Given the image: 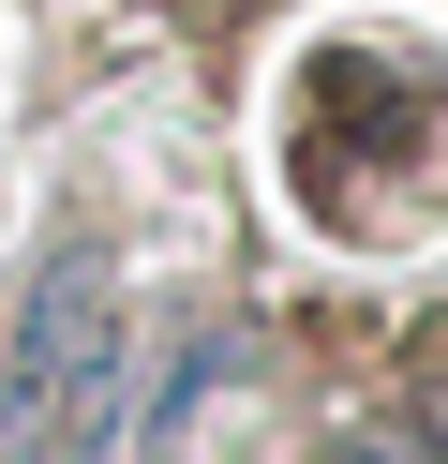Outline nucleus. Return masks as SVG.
<instances>
[{
  "label": "nucleus",
  "mask_w": 448,
  "mask_h": 464,
  "mask_svg": "<svg viewBox=\"0 0 448 464\" xmlns=\"http://www.w3.org/2000/svg\"><path fill=\"white\" fill-rule=\"evenodd\" d=\"M119 390H135V330H119V285L90 255L30 270L15 330H0V464L15 450H105Z\"/></svg>",
  "instance_id": "obj_1"
}]
</instances>
